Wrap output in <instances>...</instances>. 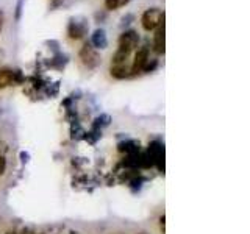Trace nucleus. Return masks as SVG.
<instances>
[{
    "label": "nucleus",
    "mask_w": 250,
    "mask_h": 234,
    "mask_svg": "<svg viewBox=\"0 0 250 234\" xmlns=\"http://www.w3.org/2000/svg\"><path fill=\"white\" fill-rule=\"evenodd\" d=\"M164 20V11H161L160 8H149L144 11L143 18H141V24L145 32H152V30H157V27Z\"/></svg>",
    "instance_id": "1"
},
{
    "label": "nucleus",
    "mask_w": 250,
    "mask_h": 234,
    "mask_svg": "<svg viewBox=\"0 0 250 234\" xmlns=\"http://www.w3.org/2000/svg\"><path fill=\"white\" fill-rule=\"evenodd\" d=\"M139 44V35L135 32V30H128V32H124L119 37V49L124 52V54H131Z\"/></svg>",
    "instance_id": "2"
},
{
    "label": "nucleus",
    "mask_w": 250,
    "mask_h": 234,
    "mask_svg": "<svg viewBox=\"0 0 250 234\" xmlns=\"http://www.w3.org/2000/svg\"><path fill=\"white\" fill-rule=\"evenodd\" d=\"M80 59H82V63L92 69V67L99 66L100 63V55L97 54V50H95L91 44H85L82 50H80Z\"/></svg>",
    "instance_id": "3"
},
{
    "label": "nucleus",
    "mask_w": 250,
    "mask_h": 234,
    "mask_svg": "<svg viewBox=\"0 0 250 234\" xmlns=\"http://www.w3.org/2000/svg\"><path fill=\"white\" fill-rule=\"evenodd\" d=\"M147 61H149V47L144 45V47H141L136 52L133 64H131V73L136 75L139 72H143L147 67Z\"/></svg>",
    "instance_id": "4"
},
{
    "label": "nucleus",
    "mask_w": 250,
    "mask_h": 234,
    "mask_svg": "<svg viewBox=\"0 0 250 234\" xmlns=\"http://www.w3.org/2000/svg\"><path fill=\"white\" fill-rule=\"evenodd\" d=\"M153 47H155L157 54H164L166 52V27H164V20L157 27V33H155V39H153Z\"/></svg>",
    "instance_id": "5"
},
{
    "label": "nucleus",
    "mask_w": 250,
    "mask_h": 234,
    "mask_svg": "<svg viewBox=\"0 0 250 234\" xmlns=\"http://www.w3.org/2000/svg\"><path fill=\"white\" fill-rule=\"evenodd\" d=\"M91 44L94 45V49H105L108 45L105 30H102V28L95 30V32L92 33V37H91Z\"/></svg>",
    "instance_id": "6"
},
{
    "label": "nucleus",
    "mask_w": 250,
    "mask_h": 234,
    "mask_svg": "<svg viewBox=\"0 0 250 234\" xmlns=\"http://www.w3.org/2000/svg\"><path fill=\"white\" fill-rule=\"evenodd\" d=\"M18 72H13L10 69H0V89L11 86L16 80Z\"/></svg>",
    "instance_id": "7"
},
{
    "label": "nucleus",
    "mask_w": 250,
    "mask_h": 234,
    "mask_svg": "<svg viewBox=\"0 0 250 234\" xmlns=\"http://www.w3.org/2000/svg\"><path fill=\"white\" fill-rule=\"evenodd\" d=\"M86 32V27L85 25H80L78 22L75 20H71V25H69V36L72 39H80Z\"/></svg>",
    "instance_id": "8"
},
{
    "label": "nucleus",
    "mask_w": 250,
    "mask_h": 234,
    "mask_svg": "<svg viewBox=\"0 0 250 234\" xmlns=\"http://www.w3.org/2000/svg\"><path fill=\"white\" fill-rule=\"evenodd\" d=\"M111 75L117 80L128 77V67L127 64H111Z\"/></svg>",
    "instance_id": "9"
},
{
    "label": "nucleus",
    "mask_w": 250,
    "mask_h": 234,
    "mask_svg": "<svg viewBox=\"0 0 250 234\" xmlns=\"http://www.w3.org/2000/svg\"><path fill=\"white\" fill-rule=\"evenodd\" d=\"M130 0H105L107 10H119L122 6H125Z\"/></svg>",
    "instance_id": "10"
},
{
    "label": "nucleus",
    "mask_w": 250,
    "mask_h": 234,
    "mask_svg": "<svg viewBox=\"0 0 250 234\" xmlns=\"http://www.w3.org/2000/svg\"><path fill=\"white\" fill-rule=\"evenodd\" d=\"M6 172V160L3 155H0V177Z\"/></svg>",
    "instance_id": "11"
},
{
    "label": "nucleus",
    "mask_w": 250,
    "mask_h": 234,
    "mask_svg": "<svg viewBox=\"0 0 250 234\" xmlns=\"http://www.w3.org/2000/svg\"><path fill=\"white\" fill-rule=\"evenodd\" d=\"M164 220H166V217L161 216L160 217V226H161V230H163V233H164Z\"/></svg>",
    "instance_id": "12"
},
{
    "label": "nucleus",
    "mask_w": 250,
    "mask_h": 234,
    "mask_svg": "<svg viewBox=\"0 0 250 234\" xmlns=\"http://www.w3.org/2000/svg\"><path fill=\"white\" fill-rule=\"evenodd\" d=\"M2 27H3V13L0 11V32H2Z\"/></svg>",
    "instance_id": "13"
},
{
    "label": "nucleus",
    "mask_w": 250,
    "mask_h": 234,
    "mask_svg": "<svg viewBox=\"0 0 250 234\" xmlns=\"http://www.w3.org/2000/svg\"><path fill=\"white\" fill-rule=\"evenodd\" d=\"M139 234H145V233H139Z\"/></svg>",
    "instance_id": "14"
}]
</instances>
